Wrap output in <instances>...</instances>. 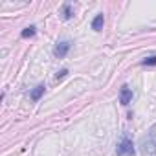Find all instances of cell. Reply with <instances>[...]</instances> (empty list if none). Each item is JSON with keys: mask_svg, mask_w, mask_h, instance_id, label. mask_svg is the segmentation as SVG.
Segmentation results:
<instances>
[{"mask_svg": "<svg viewBox=\"0 0 156 156\" xmlns=\"http://www.w3.org/2000/svg\"><path fill=\"white\" fill-rule=\"evenodd\" d=\"M141 149L145 156H156V125H152L147 138L141 140Z\"/></svg>", "mask_w": 156, "mask_h": 156, "instance_id": "obj_1", "label": "cell"}, {"mask_svg": "<svg viewBox=\"0 0 156 156\" xmlns=\"http://www.w3.org/2000/svg\"><path fill=\"white\" fill-rule=\"evenodd\" d=\"M116 154L118 156H132L134 154V145H132V140L125 134L123 140L118 143V149H116Z\"/></svg>", "mask_w": 156, "mask_h": 156, "instance_id": "obj_2", "label": "cell"}, {"mask_svg": "<svg viewBox=\"0 0 156 156\" xmlns=\"http://www.w3.org/2000/svg\"><path fill=\"white\" fill-rule=\"evenodd\" d=\"M130 101H132V90H130L127 85H123L121 90H119V103H121L123 107H127Z\"/></svg>", "mask_w": 156, "mask_h": 156, "instance_id": "obj_3", "label": "cell"}, {"mask_svg": "<svg viewBox=\"0 0 156 156\" xmlns=\"http://www.w3.org/2000/svg\"><path fill=\"white\" fill-rule=\"evenodd\" d=\"M70 46H72V44H70L68 41H62V42H59V44L55 46V55H57L59 59H62V57H64V55L70 51Z\"/></svg>", "mask_w": 156, "mask_h": 156, "instance_id": "obj_4", "label": "cell"}, {"mask_svg": "<svg viewBox=\"0 0 156 156\" xmlns=\"http://www.w3.org/2000/svg\"><path fill=\"white\" fill-rule=\"evenodd\" d=\"M103 24H105V17L99 13V15H96V19L92 20V30H96V31H99L101 28H103Z\"/></svg>", "mask_w": 156, "mask_h": 156, "instance_id": "obj_5", "label": "cell"}, {"mask_svg": "<svg viewBox=\"0 0 156 156\" xmlns=\"http://www.w3.org/2000/svg\"><path fill=\"white\" fill-rule=\"evenodd\" d=\"M44 88H46L44 85H39V87H35V88L31 90V99H33V101H39V99L42 98V94H44Z\"/></svg>", "mask_w": 156, "mask_h": 156, "instance_id": "obj_6", "label": "cell"}, {"mask_svg": "<svg viewBox=\"0 0 156 156\" xmlns=\"http://www.w3.org/2000/svg\"><path fill=\"white\" fill-rule=\"evenodd\" d=\"M20 35H22V39H28V37H33V35H35V26H28V28H24Z\"/></svg>", "mask_w": 156, "mask_h": 156, "instance_id": "obj_7", "label": "cell"}, {"mask_svg": "<svg viewBox=\"0 0 156 156\" xmlns=\"http://www.w3.org/2000/svg\"><path fill=\"white\" fill-rule=\"evenodd\" d=\"M62 17L68 20V19H72V6L70 4H64L62 6Z\"/></svg>", "mask_w": 156, "mask_h": 156, "instance_id": "obj_8", "label": "cell"}, {"mask_svg": "<svg viewBox=\"0 0 156 156\" xmlns=\"http://www.w3.org/2000/svg\"><path fill=\"white\" fill-rule=\"evenodd\" d=\"M141 64H143V66H156V55L143 59V61H141Z\"/></svg>", "mask_w": 156, "mask_h": 156, "instance_id": "obj_9", "label": "cell"}, {"mask_svg": "<svg viewBox=\"0 0 156 156\" xmlns=\"http://www.w3.org/2000/svg\"><path fill=\"white\" fill-rule=\"evenodd\" d=\"M66 73H68V70H66V68H62V70H61V72L57 73V79H62V77H64Z\"/></svg>", "mask_w": 156, "mask_h": 156, "instance_id": "obj_10", "label": "cell"}]
</instances>
